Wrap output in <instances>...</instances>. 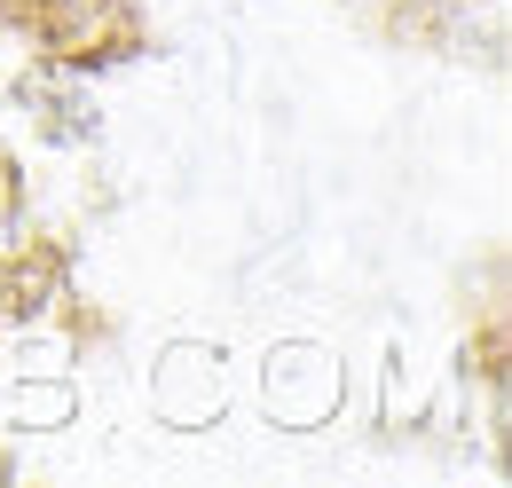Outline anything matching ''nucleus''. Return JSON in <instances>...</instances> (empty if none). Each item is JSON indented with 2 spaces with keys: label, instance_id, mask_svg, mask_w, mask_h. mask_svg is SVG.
Instances as JSON below:
<instances>
[{
  "label": "nucleus",
  "instance_id": "f257e3e1",
  "mask_svg": "<svg viewBox=\"0 0 512 488\" xmlns=\"http://www.w3.org/2000/svg\"><path fill=\"white\" fill-rule=\"evenodd\" d=\"M8 197H16V189H8V166H0V213H8Z\"/></svg>",
  "mask_w": 512,
  "mask_h": 488
}]
</instances>
